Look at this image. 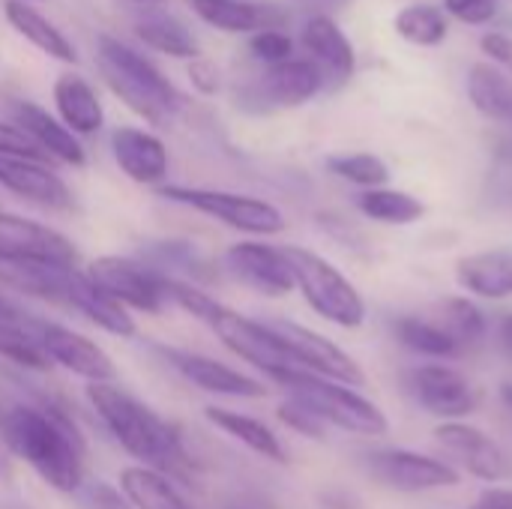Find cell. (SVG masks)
Returning a JSON list of instances; mask_svg holds the SVG:
<instances>
[{
  "label": "cell",
  "mask_w": 512,
  "mask_h": 509,
  "mask_svg": "<svg viewBox=\"0 0 512 509\" xmlns=\"http://www.w3.org/2000/svg\"><path fill=\"white\" fill-rule=\"evenodd\" d=\"M120 489L129 498L132 509H189L171 480L156 468H126L120 474Z\"/></svg>",
  "instance_id": "cell-30"
},
{
  "label": "cell",
  "mask_w": 512,
  "mask_h": 509,
  "mask_svg": "<svg viewBox=\"0 0 512 509\" xmlns=\"http://www.w3.org/2000/svg\"><path fill=\"white\" fill-rule=\"evenodd\" d=\"M249 51H252V57H258L261 63L273 66V63H282V60L294 57V39H291L285 30L270 27V30L252 33V39H249Z\"/></svg>",
  "instance_id": "cell-37"
},
{
  "label": "cell",
  "mask_w": 512,
  "mask_h": 509,
  "mask_svg": "<svg viewBox=\"0 0 512 509\" xmlns=\"http://www.w3.org/2000/svg\"><path fill=\"white\" fill-rule=\"evenodd\" d=\"M33 333L39 336L48 360L69 369L72 375H81L90 384H108L117 378L111 357L87 336H81L69 327H60V324H45V321H33Z\"/></svg>",
  "instance_id": "cell-14"
},
{
  "label": "cell",
  "mask_w": 512,
  "mask_h": 509,
  "mask_svg": "<svg viewBox=\"0 0 512 509\" xmlns=\"http://www.w3.org/2000/svg\"><path fill=\"white\" fill-rule=\"evenodd\" d=\"M78 495H81V504L87 509H132L129 498L123 495V489H117L111 483H102V480L84 483L78 489Z\"/></svg>",
  "instance_id": "cell-39"
},
{
  "label": "cell",
  "mask_w": 512,
  "mask_h": 509,
  "mask_svg": "<svg viewBox=\"0 0 512 509\" xmlns=\"http://www.w3.org/2000/svg\"><path fill=\"white\" fill-rule=\"evenodd\" d=\"M3 12H6L9 27L21 39H27L33 48H39L42 54H48V57H54L60 63H75L78 60V51H75L72 39L57 24H51L39 9H33L27 0H6Z\"/></svg>",
  "instance_id": "cell-26"
},
{
  "label": "cell",
  "mask_w": 512,
  "mask_h": 509,
  "mask_svg": "<svg viewBox=\"0 0 512 509\" xmlns=\"http://www.w3.org/2000/svg\"><path fill=\"white\" fill-rule=\"evenodd\" d=\"M201 321L210 324V330L222 339L225 348H231L237 357H243L255 369H261L270 381H276L279 375H285L291 369H300V363L294 360V354L288 351V345L279 339V333L270 324L252 321V318L216 303L213 297L204 306Z\"/></svg>",
  "instance_id": "cell-6"
},
{
  "label": "cell",
  "mask_w": 512,
  "mask_h": 509,
  "mask_svg": "<svg viewBox=\"0 0 512 509\" xmlns=\"http://www.w3.org/2000/svg\"><path fill=\"white\" fill-rule=\"evenodd\" d=\"M327 168L363 189H381L390 180V168L381 156L375 153H336L327 159Z\"/></svg>",
  "instance_id": "cell-36"
},
{
  "label": "cell",
  "mask_w": 512,
  "mask_h": 509,
  "mask_svg": "<svg viewBox=\"0 0 512 509\" xmlns=\"http://www.w3.org/2000/svg\"><path fill=\"white\" fill-rule=\"evenodd\" d=\"M0 324H27L24 312L0 294Z\"/></svg>",
  "instance_id": "cell-46"
},
{
  "label": "cell",
  "mask_w": 512,
  "mask_h": 509,
  "mask_svg": "<svg viewBox=\"0 0 512 509\" xmlns=\"http://www.w3.org/2000/svg\"><path fill=\"white\" fill-rule=\"evenodd\" d=\"M96 63L111 93L141 120L168 126L183 111V93L174 81L132 45L114 36H99Z\"/></svg>",
  "instance_id": "cell-3"
},
{
  "label": "cell",
  "mask_w": 512,
  "mask_h": 509,
  "mask_svg": "<svg viewBox=\"0 0 512 509\" xmlns=\"http://www.w3.org/2000/svg\"><path fill=\"white\" fill-rule=\"evenodd\" d=\"M159 195L174 201V204H186L198 213H207V216H213V219H219L228 228H237L243 234L273 237V234L285 231L282 210L264 198L222 192V189H195V186H162Z\"/></svg>",
  "instance_id": "cell-7"
},
{
  "label": "cell",
  "mask_w": 512,
  "mask_h": 509,
  "mask_svg": "<svg viewBox=\"0 0 512 509\" xmlns=\"http://www.w3.org/2000/svg\"><path fill=\"white\" fill-rule=\"evenodd\" d=\"M87 399L99 420L108 426V432L120 441L126 453L135 459L153 465L156 471L165 468L168 474L189 477V456L183 450V441L171 423H165L153 408L129 396L114 381L108 384H90Z\"/></svg>",
  "instance_id": "cell-2"
},
{
  "label": "cell",
  "mask_w": 512,
  "mask_h": 509,
  "mask_svg": "<svg viewBox=\"0 0 512 509\" xmlns=\"http://www.w3.org/2000/svg\"><path fill=\"white\" fill-rule=\"evenodd\" d=\"M0 357L30 372H45L51 366L39 336L27 324H0Z\"/></svg>",
  "instance_id": "cell-35"
},
{
  "label": "cell",
  "mask_w": 512,
  "mask_h": 509,
  "mask_svg": "<svg viewBox=\"0 0 512 509\" xmlns=\"http://www.w3.org/2000/svg\"><path fill=\"white\" fill-rule=\"evenodd\" d=\"M435 441L450 453L468 474L486 480V483H501L512 477V459L507 450L492 441L486 432L468 426V423H444L435 429Z\"/></svg>",
  "instance_id": "cell-13"
},
{
  "label": "cell",
  "mask_w": 512,
  "mask_h": 509,
  "mask_svg": "<svg viewBox=\"0 0 512 509\" xmlns=\"http://www.w3.org/2000/svg\"><path fill=\"white\" fill-rule=\"evenodd\" d=\"M444 6L465 24H489L498 15V0H444Z\"/></svg>",
  "instance_id": "cell-41"
},
{
  "label": "cell",
  "mask_w": 512,
  "mask_h": 509,
  "mask_svg": "<svg viewBox=\"0 0 512 509\" xmlns=\"http://www.w3.org/2000/svg\"><path fill=\"white\" fill-rule=\"evenodd\" d=\"M204 417H207L216 429H222L225 435H231L234 441H240L243 447H249L252 453H258V456H264V459H270V462H279V465L288 462V453H285L282 441H279L261 420L246 417V414H240V411L216 408V405L204 408Z\"/></svg>",
  "instance_id": "cell-29"
},
{
  "label": "cell",
  "mask_w": 512,
  "mask_h": 509,
  "mask_svg": "<svg viewBox=\"0 0 512 509\" xmlns=\"http://www.w3.org/2000/svg\"><path fill=\"white\" fill-rule=\"evenodd\" d=\"M501 345H504L507 357L512 360V315L504 321V327H501Z\"/></svg>",
  "instance_id": "cell-47"
},
{
  "label": "cell",
  "mask_w": 512,
  "mask_h": 509,
  "mask_svg": "<svg viewBox=\"0 0 512 509\" xmlns=\"http://www.w3.org/2000/svg\"><path fill=\"white\" fill-rule=\"evenodd\" d=\"M0 441L51 489L78 492L84 486V441L63 411L15 405L0 417Z\"/></svg>",
  "instance_id": "cell-1"
},
{
  "label": "cell",
  "mask_w": 512,
  "mask_h": 509,
  "mask_svg": "<svg viewBox=\"0 0 512 509\" xmlns=\"http://www.w3.org/2000/svg\"><path fill=\"white\" fill-rule=\"evenodd\" d=\"M111 153L120 171L135 183H162L168 177V147L147 129L117 126L111 132Z\"/></svg>",
  "instance_id": "cell-20"
},
{
  "label": "cell",
  "mask_w": 512,
  "mask_h": 509,
  "mask_svg": "<svg viewBox=\"0 0 512 509\" xmlns=\"http://www.w3.org/2000/svg\"><path fill=\"white\" fill-rule=\"evenodd\" d=\"M501 402H504V408L510 411L512 417V384H504V387H501Z\"/></svg>",
  "instance_id": "cell-48"
},
{
  "label": "cell",
  "mask_w": 512,
  "mask_h": 509,
  "mask_svg": "<svg viewBox=\"0 0 512 509\" xmlns=\"http://www.w3.org/2000/svg\"><path fill=\"white\" fill-rule=\"evenodd\" d=\"M66 306L78 309L81 315H87L96 327H102V330L111 333V336H120V339L135 336V321H132V315L126 312V306L117 303L114 297H108L102 288H96V285L90 282V276L81 273L78 267H75L72 276H69Z\"/></svg>",
  "instance_id": "cell-23"
},
{
  "label": "cell",
  "mask_w": 512,
  "mask_h": 509,
  "mask_svg": "<svg viewBox=\"0 0 512 509\" xmlns=\"http://www.w3.org/2000/svg\"><path fill=\"white\" fill-rule=\"evenodd\" d=\"M324 87V72L309 57H288L264 66V72L237 90V105L249 114H267L276 108H297L315 99Z\"/></svg>",
  "instance_id": "cell-8"
},
{
  "label": "cell",
  "mask_w": 512,
  "mask_h": 509,
  "mask_svg": "<svg viewBox=\"0 0 512 509\" xmlns=\"http://www.w3.org/2000/svg\"><path fill=\"white\" fill-rule=\"evenodd\" d=\"M84 273L90 276L96 288H102L108 297H114L117 303L129 309L159 315L168 306V276L132 258L102 255Z\"/></svg>",
  "instance_id": "cell-9"
},
{
  "label": "cell",
  "mask_w": 512,
  "mask_h": 509,
  "mask_svg": "<svg viewBox=\"0 0 512 509\" xmlns=\"http://www.w3.org/2000/svg\"><path fill=\"white\" fill-rule=\"evenodd\" d=\"M54 105H57L60 123L72 135H96L105 123V111H102L96 90L78 72H63L54 81Z\"/></svg>",
  "instance_id": "cell-24"
},
{
  "label": "cell",
  "mask_w": 512,
  "mask_h": 509,
  "mask_svg": "<svg viewBox=\"0 0 512 509\" xmlns=\"http://www.w3.org/2000/svg\"><path fill=\"white\" fill-rule=\"evenodd\" d=\"M0 186L15 192L24 201H33L48 210H69L72 192L69 186L45 165L33 159L0 156Z\"/></svg>",
  "instance_id": "cell-19"
},
{
  "label": "cell",
  "mask_w": 512,
  "mask_h": 509,
  "mask_svg": "<svg viewBox=\"0 0 512 509\" xmlns=\"http://www.w3.org/2000/svg\"><path fill=\"white\" fill-rule=\"evenodd\" d=\"M369 471L390 489L399 492H429L459 483V471L441 459L420 456L411 450H381L369 456Z\"/></svg>",
  "instance_id": "cell-16"
},
{
  "label": "cell",
  "mask_w": 512,
  "mask_h": 509,
  "mask_svg": "<svg viewBox=\"0 0 512 509\" xmlns=\"http://www.w3.org/2000/svg\"><path fill=\"white\" fill-rule=\"evenodd\" d=\"M0 258L3 261H27V264H51V267H75V246L54 228L0 213Z\"/></svg>",
  "instance_id": "cell-11"
},
{
  "label": "cell",
  "mask_w": 512,
  "mask_h": 509,
  "mask_svg": "<svg viewBox=\"0 0 512 509\" xmlns=\"http://www.w3.org/2000/svg\"><path fill=\"white\" fill-rule=\"evenodd\" d=\"M357 207L363 216L375 219V222H384V225H411L417 222L420 216H426V204L408 192H399V189H366L360 198H357Z\"/></svg>",
  "instance_id": "cell-31"
},
{
  "label": "cell",
  "mask_w": 512,
  "mask_h": 509,
  "mask_svg": "<svg viewBox=\"0 0 512 509\" xmlns=\"http://www.w3.org/2000/svg\"><path fill=\"white\" fill-rule=\"evenodd\" d=\"M12 123L48 156V159H57L63 165H72V168H81L87 162V153L78 141V135H72L57 117H51L42 105L36 102H27V99H18L12 102Z\"/></svg>",
  "instance_id": "cell-18"
},
{
  "label": "cell",
  "mask_w": 512,
  "mask_h": 509,
  "mask_svg": "<svg viewBox=\"0 0 512 509\" xmlns=\"http://www.w3.org/2000/svg\"><path fill=\"white\" fill-rule=\"evenodd\" d=\"M225 270L246 288L264 297H285L291 294L294 273L282 249L264 243H237L225 252Z\"/></svg>",
  "instance_id": "cell-15"
},
{
  "label": "cell",
  "mask_w": 512,
  "mask_h": 509,
  "mask_svg": "<svg viewBox=\"0 0 512 509\" xmlns=\"http://www.w3.org/2000/svg\"><path fill=\"white\" fill-rule=\"evenodd\" d=\"M441 330L450 333V339L465 351L471 345H480L483 336H486V318L483 312L471 303V300H462V297H450L441 303V318L435 321Z\"/></svg>",
  "instance_id": "cell-34"
},
{
  "label": "cell",
  "mask_w": 512,
  "mask_h": 509,
  "mask_svg": "<svg viewBox=\"0 0 512 509\" xmlns=\"http://www.w3.org/2000/svg\"><path fill=\"white\" fill-rule=\"evenodd\" d=\"M303 45L312 54L309 60L324 72V81H345L357 69V54L345 30L330 15H312L303 24Z\"/></svg>",
  "instance_id": "cell-21"
},
{
  "label": "cell",
  "mask_w": 512,
  "mask_h": 509,
  "mask_svg": "<svg viewBox=\"0 0 512 509\" xmlns=\"http://www.w3.org/2000/svg\"><path fill=\"white\" fill-rule=\"evenodd\" d=\"M189 9L222 33H261L285 21L282 9L249 0H186Z\"/></svg>",
  "instance_id": "cell-22"
},
{
  "label": "cell",
  "mask_w": 512,
  "mask_h": 509,
  "mask_svg": "<svg viewBox=\"0 0 512 509\" xmlns=\"http://www.w3.org/2000/svg\"><path fill=\"white\" fill-rule=\"evenodd\" d=\"M189 78L192 84L201 90V93H216L219 90V72L210 60L198 57V60H189Z\"/></svg>",
  "instance_id": "cell-43"
},
{
  "label": "cell",
  "mask_w": 512,
  "mask_h": 509,
  "mask_svg": "<svg viewBox=\"0 0 512 509\" xmlns=\"http://www.w3.org/2000/svg\"><path fill=\"white\" fill-rule=\"evenodd\" d=\"M132 30L156 54L177 57V60H198L201 57V45H198L195 33L180 18H174L168 12H150V15L138 18L132 24Z\"/></svg>",
  "instance_id": "cell-28"
},
{
  "label": "cell",
  "mask_w": 512,
  "mask_h": 509,
  "mask_svg": "<svg viewBox=\"0 0 512 509\" xmlns=\"http://www.w3.org/2000/svg\"><path fill=\"white\" fill-rule=\"evenodd\" d=\"M270 327L288 345V351L294 354L300 369L315 372V375L330 378V381H339L345 387H363L366 384V375L360 372V366L339 345L324 339L321 333L300 327V324H291V321H276Z\"/></svg>",
  "instance_id": "cell-12"
},
{
  "label": "cell",
  "mask_w": 512,
  "mask_h": 509,
  "mask_svg": "<svg viewBox=\"0 0 512 509\" xmlns=\"http://www.w3.org/2000/svg\"><path fill=\"white\" fill-rule=\"evenodd\" d=\"M396 33L411 45L435 48L447 39V15L435 6H426V3L405 6L396 15Z\"/></svg>",
  "instance_id": "cell-33"
},
{
  "label": "cell",
  "mask_w": 512,
  "mask_h": 509,
  "mask_svg": "<svg viewBox=\"0 0 512 509\" xmlns=\"http://www.w3.org/2000/svg\"><path fill=\"white\" fill-rule=\"evenodd\" d=\"M396 336L405 348L423 354V357H435V360H450L459 357L462 348L450 339L447 330H441L435 321L429 318H417V315H405L396 321Z\"/></svg>",
  "instance_id": "cell-32"
},
{
  "label": "cell",
  "mask_w": 512,
  "mask_h": 509,
  "mask_svg": "<svg viewBox=\"0 0 512 509\" xmlns=\"http://www.w3.org/2000/svg\"><path fill=\"white\" fill-rule=\"evenodd\" d=\"M303 9H309L312 15H333L336 9L348 6L351 0H297Z\"/></svg>",
  "instance_id": "cell-45"
},
{
  "label": "cell",
  "mask_w": 512,
  "mask_h": 509,
  "mask_svg": "<svg viewBox=\"0 0 512 509\" xmlns=\"http://www.w3.org/2000/svg\"><path fill=\"white\" fill-rule=\"evenodd\" d=\"M279 387L288 390L291 399H297L300 405H306L312 414H318L324 423L354 432V435H387L390 423L384 417V411L378 405H372L369 399H363L360 393H354L351 387L321 378L315 372L306 369H291L285 375L276 378Z\"/></svg>",
  "instance_id": "cell-4"
},
{
  "label": "cell",
  "mask_w": 512,
  "mask_h": 509,
  "mask_svg": "<svg viewBox=\"0 0 512 509\" xmlns=\"http://www.w3.org/2000/svg\"><path fill=\"white\" fill-rule=\"evenodd\" d=\"M456 279L465 291L477 297L507 300L512 297V252L489 249V252L465 255L456 261Z\"/></svg>",
  "instance_id": "cell-25"
},
{
  "label": "cell",
  "mask_w": 512,
  "mask_h": 509,
  "mask_svg": "<svg viewBox=\"0 0 512 509\" xmlns=\"http://www.w3.org/2000/svg\"><path fill=\"white\" fill-rule=\"evenodd\" d=\"M126 3H135V6H156V3H165V0H126Z\"/></svg>",
  "instance_id": "cell-49"
},
{
  "label": "cell",
  "mask_w": 512,
  "mask_h": 509,
  "mask_svg": "<svg viewBox=\"0 0 512 509\" xmlns=\"http://www.w3.org/2000/svg\"><path fill=\"white\" fill-rule=\"evenodd\" d=\"M480 48H483V54L489 57V60H495L498 66H504L507 72L512 75V36L510 33H498V30H492V33H486L483 39H480Z\"/></svg>",
  "instance_id": "cell-42"
},
{
  "label": "cell",
  "mask_w": 512,
  "mask_h": 509,
  "mask_svg": "<svg viewBox=\"0 0 512 509\" xmlns=\"http://www.w3.org/2000/svg\"><path fill=\"white\" fill-rule=\"evenodd\" d=\"M27 3H30V0H27Z\"/></svg>",
  "instance_id": "cell-50"
},
{
  "label": "cell",
  "mask_w": 512,
  "mask_h": 509,
  "mask_svg": "<svg viewBox=\"0 0 512 509\" xmlns=\"http://www.w3.org/2000/svg\"><path fill=\"white\" fill-rule=\"evenodd\" d=\"M477 509H512V489H486Z\"/></svg>",
  "instance_id": "cell-44"
},
{
  "label": "cell",
  "mask_w": 512,
  "mask_h": 509,
  "mask_svg": "<svg viewBox=\"0 0 512 509\" xmlns=\"http://www.w3.org/2000/svg\"><path fill=\"white\" fill-rule=\"evenodd\" d=\"M159 354L195 387L216 393V396H231V399H264L267 387L213 357L204 354H192V351H180V348H159Z\"/></svg>",
  "instance_id": "cell-17"
},
{
  "label": "cell",
  "mask_w": 512,
  "mask_h": 509,
  "mask_svg": "<svg viewBox=\"0 0 512 509\" xmlns=\"http://www.w3.org/2000/svg\"><path fill=\"white\" fill-rule=\"evenodd\" d=\"M468 96L486 120L504 126L512 138V78L507 72L489 63H477L468 72Z\"/></svg>",
  "instance_id": "cell-27"
},
{
  "label": "cell",
  "mask_w": 512,
  "mask_h": 509,
  "mask_svg": "<svg viewBox=\"0 0 512 509\" xmlns=\"http://www.w3.org/2000/svg\"><path fill=\"white\" fill-rule=\"evenodd\" d=\"M291 273H294V285L303 291L306 303L327 318L336 327H360L366 321V303L360 297V291L321 255L300 249V246H285L282 249Z\"/></svg>",
  "instance_id": "cell-5"
},
{
  "label": "cell",
  "mask_w": 512,
  "mask_h": 509,
  "mask_svg": "<svg viewBox=\"0 0 512 509\" xmlns=\"http://www.w3.org/2000/svg\"><path fill=\"white\" fill-rule=\"evenodd\" d=\"M408 387L429 414L444 417L447 423L468 417L480 405V390L459 369L441 363H429L408 372Z\"/></svg>",
  "instance_id": "cell-10"
},
{
  "label": "cell",
  "mask_w": 512,
  "mask_h": 509,
  "mask_svg": "<svg viewBox=\"0 0 512 509\" xmlns=\"http://www.w3.org/2000/svg\"><path fill=\"white\" fill-rule=\"evenodd\" d=\"M0 156H15V159H33L45 162L48 156L15 126V123H0Z\"/></svg>",
  "instance_id": "cell-40"
},
{
  "label": "cell",
  "mask_w": 512,
  "mask_h": 509,
  "mask_svg": "<svg viewBox=\"0 0 512 509\" xmlns=\"http://www.w3.org/2000/svg\"><path fill=\"white\" fill-rule=\"evenodd\" d=\"M279 420L294 429L297 435H306V438H324V420L318 414H312L306 405H300L297 399H288L279 405Z\"/></svg>",
  "instance_id": "cell-38"
}]
</instances>
